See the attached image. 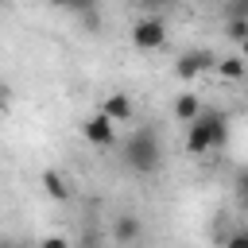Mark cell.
Wrapping results in <instances>:
<instances>
[{
	"label": "cell",
	"mask_w": 248,
	"mask_h": 248,
	"mask_svg": "<svg viewBox=\"0 0 248 248\" xmlns=\"http://www.w3.org/2000/svg\"><path fill=\"white\" fill-rule=\"evenodd\" d=\"M198 116H202V105H198V97H194V93H182V97L174 101V120H178V124H194Z\"/></svg>",
	"instance_id": "ba28073f"
},
{
	"label": "cell",
	"mask_w": 248,
	"mask_h": 248,
	"mask_svg": "<svg viewBox=\"0 0 248 248\" xmlns=\"http://www.w3.org/2000/svg\"><path fill=\"white\" fill-rule=\"evenodd\" d=\"M43 190H46V198H54V202H66V198H70V182H66V174H58V170H43Z\"/></svg>",
	"instance_id": "9c48e42d"
},
{
	"label": "cell",
	"mask_w": 248,
	"mask_h": 248,
	"mask_svg": "<svg viewBox=\"0 0 248 248\" xmlns=\"http://www.w3.org/2000/svg\"><path fill=\"white\" fill-rule=\"evenodd\" d=\"M39 248H70V240L66 236H46V240H39Z\"/></svg>",
	"instance_id": "ac0fdd59"
},
{
	"label": "cell",
	"mask_w": 248,
	"mask_h": 248,
	"mask_svg": "<svg viewBox=\"0 0 248 248\" xmlns=\"http://www.w3.org/2000/svg\"><path fill=\"white\" fill-rule=\"evenodd\" d=\"M120 159L132 174H155L163 167V140L155 136V128H136L124 147H120Z\"/></svg>",
	"instance_id": "6da1fadb"
},
{
	"label": "cell",
	"mask_w": 248,
	"mask_h": 248,
	"mask_svg": "<svg viewBox=\"0 0 248 248\" xmlns=\"http://www.w3.org/2000/svg\"><path fill=\"white\" fill-rule=\"evenodd\" d=\"M0 248H16V244H8V240H0Z\"/></svg>",
	"instance_id": "44dd1931"
},
{
	"label": "cell",
	"mask_w": 248,
	"mask_h": 248,
	"mask_svg": "<svg viewBox=\"0 0 248 248\" xmlns=\"http://www.w3.org/2000/svg\"><path fill=\"white\" fill-rule=\"evenodd\" d=\"M209 66H217V54H213V50H186V54L174 62V78L190 81V78H198V74L209 70Z\"/></svg>",
	"instance_id": "5b68a950"
},
{
	"label": "cell",
	"mask_w": 248,
	"mask_h": 248,
	"mask_svg": "<svg viewBox=\"0 0 248 248\" xmlns=\"http://www.w3.org/2000/svg\"><path fill=\"white\" fill-rule=\"evenodd\" d=\"M229 140V116L217 108H202V116L194 124H186V151L190 155H205L213 147H221Z\"/></svg>",
	"instance_id": "7a4b0ae2"
},
{
	"label": "cell",
	"mask_w": 248,
	"mask_h": 248,
	"mask_svg": "<svg viewBox=\"0 0 248 248\" xmlns=\"http://www.w3.org/2000/svg\"><path fill=\"white\" fill-rule=\"evenodd\" d=\"M81 136H85L93 147H112V143H116V124H112L105 112H93V116L81 124Z\"/></svg>",
	"instance_id": "277c9868"
},
{
	"label": "cell",
	"mask_w": 248,
	"mask_h": 248,
	"mask_svg": "<svg viewBox=\"0 0 248 248\" xmlns=\"http://www.w3.org/2000/svg\"><path fill=\"white\" fill-rule=\"evenodd\" d=\"M132 43H136L140 50H159V46L167 43V27H163V19H159V16H143V19H136V27H132Z\"/></svg>",
	"instance_id": "3957f363"
},
{
	"label": "cell",
	"mask_w": 248,
	"mask_h": 248,
	"mask_svg": "<svg viewBox=\"0 0 248 248\" xmlns=\"http://www.w3.org/2000/svg\"><path fill=\"white\" fill-rule=\"evenodd\" d=\"M225 35H229L232 43H244V39H248V19H229V23H225Z\"/></svg>",
	"instance_id": "7c38bea8"
},
{
	"label": "cell",
	"mask_w": 248,
	"mask_h": 248,
	"mask_svg": "<svg viewBox=\"0 0 248 248\" xmlns=\"http://www.w3.org/2000/svg\"><path fill=\"white\" fill-rule=\"evenodd\" d=\"M8 108H12V85L0 81V112H8Z\"/></svg>",
	"instance_id": "e0dca14e"
},
{
	"label": "cell",
	"mask_w": 248,
	"mask_h": 248,
	"mask_svg": "<svg viewBox=\"0 0 248 248\" xmlns=\"http://www.w3.org/2000/svg\"><path fill=\"white\" fill-rule=\"evenodd\" d=\"M225 19H248V0H225Z\"/></svg>",
	"instance_id": "4fadbf2b"
},
{
	"label": "cell",
	"mask_w": 248,
	"mask_h": 248,
	"mask_svg": "<svg viewBox=\"0 0 248 248\" xmlns=\"http://www.w3.org/2000/svg\"><path fill=\"white\" fill-rule=\"evenodd\" d=\"M101 112H105L112 124H128V120H132V97H128V93H108L105 105H101Z\"/></svg>",
	"instance_id": "52a82bcc"
},
{
	"label": "cell",
	"mask_w": 248,
	"mask_h": 248,
	"mask_svg": "<svg viewBox=\"0 0 248 248\" xmlns=\"http://www.w3.org/2000/svg\"><path fill=\"white\" fill-rule=\"evenodd\" d=\"M240 58H244V62H248V39H244V43H240Z\"/></svg>",
	"instance_id": "ffe728a7"
},
{
	"label": "cell",
	"mask_w": 248,
	"mask_h": 248,
	"mask_svg": "<svg viewBox=\"0 0 248 248\" xmlns=\"http://www.w3.org/2000/svg\"><path fill=\"white\" fill-rule=\"evenodd\" d=\"M225 248H248V229H236V232L225 240Z\"/></svg>",
	"instance_id": "9a60e30c"
},
{
	"label": "cell",
	"mask_w": 248,
	"mask_h": 248,
	"mask_svg": "<svg viewBox=\"0 0 248 248\" xmlns=\"http://www.w3.org/2000/svg\"><path fill=\"white\" fill-rule=\"evenodd\" d=\"M140 236H143V221H140L136 213H120V217L112 221V240H116V248H132Z\"/></svg>",
	"instance_id": "8992f818"
},
{
	"label": "cell",
	"mask_w": 248,
	"mask_h": 248,
	"mask_svg": "<svg viewBox=\"0 0 248 248\" xmlns=\"http://www.w3.org/2000/svg\"><path fill=\"white\" fill-rule=\"evenodd\" d=\"M232 190H236V202H240V205H248V167L232 178Z\"/></svg>",
	"instance_id": "5bb4252c"
},
{
	"label": "cell",
	"mask_w": 248,
	"mask_h": 248,
	"mask_svg": "<svg viewBox=\"0 0 248 248\" xmlns=\"http://www.w3.org/2000/svg\"><path fill=\"white\" fill-rule=\"evenodd\" d=\"M97 244H101L97 232H85V236H81V248H97Z\"/></svg>",
	"instance_id": "d6986e66"
},
{
	"label": "cell",
	"mask_w": 248,
	"mask_h": 248,
	"mask_svg": "<svg viewBox=\"0 0 248 248\" xmlns=\"http://www.w3.org/2000/svg\"><path fill=\"white\" fill-rule=\"evenodd\" d=\"M217 74H221V78H229V81H236V78H244V74H248V62H244L240 54L217 58Z\"/></svg>",
	"instance_id": "30bf717a"
},
{
	"label": "cell",
	"mask_w": 248,
	"mask_h": 248,
	"mask_svg": "<svg viewBox=\"0 0 248 248\" xmlns=\"http://www.w3.org/2000/svg\"><path fill=\"white\" fill-rule=\"evenodd\" d=\"M140 4L147 8V16H159V12H163V8H170L174 0H140Z\"/></svg>",
	"instance_id": "2e32d148"
},
{
	"label": "cell",
	"mask_w": 248,
	"mask_h": 248,
	"mask_svg": "<svg viewBox=\"0 0 248 248\" xmlns=\"http://www.w3.org/2000/svg\"><path fill=\"white\" fill-rule=\"evenodd\" d=\"M54 8H66V12H78V16H85V19H97L93 16V8H97V0H50Z\"/></svg>",
	"instance_id": "8fae6325"
}]
</instances>
